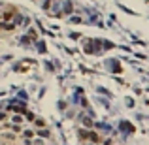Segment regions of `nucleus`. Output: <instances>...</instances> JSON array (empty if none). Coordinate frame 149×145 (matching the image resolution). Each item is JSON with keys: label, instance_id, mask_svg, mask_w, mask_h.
I'll list each match as a JSON object with an SVG mask.
<instances>
[{"label": "nucleus", "instance_id": "nucleus-1", "mask_svg": "<svg viewBox=\"0 0 149 145\" xmlns=\"http://www.w3.org/2000/svg\"><path fill=\"white\" fill-rule=\"evenodd\" d=\"M0 17H2V23H9L13 17H17V9H15L13 6H6L4 11L0 13Z\"/></svg>", "mask_w": 149, "mask_h": 145}, {"label": "nucleus", "instance_id": "nucleus-2", "mask_svg": "<svg viewBox=\"0 0 149 145\" xmlns=\"http://www.w3.org/2000/svg\"><path fill=\"white\" fill-rule=\"evenodd\" d=\"M87 141H91V143H96V145H98L100 141H102V138H100L96 132H89V140H87Z\"/></svg>", "mask_w": 149, "mask_h": 145}, {"label": "nucleus", "instance_id": "nucleus-3", "mask_svg": "<svg viewBox=\"0 0 149 145\" xmlns=\"http://www.w3.org/2000/svg\"><path fill=\"white\" fill-rule=\"evenodd\" d=\"M9 109H13V111H19V113H25V111H27V108H25L23 104H19V102H15L13 106H9Z\"/></svg>", "mask_w": 149, "mask_h": 145}, {"label": "nucleus", "instance_id": "nucleus-4", "mask_svg": "<svg viewBox=\"0 0 149 145\" xmlns=\"http://www.w3.org/2000/svg\"><path fill=\"white\" fill-rule=\"evenodd\" d=\"M0 28L6 30V32H13L15 30V25L13 23H0Z\"/></svg>", "mask_w": 149, "mask_h": 145}, {"label": "nucleus", "instance_id": "nucleus-5", "mask_svg": "<svg viewBox=\"0 0 149 145\" xmlns=\"http://www.w3.org/2000/svg\"><path fill=\"white\" fill-rule=\"evenodd\" d=\"M34 136H36L34 130H23V138H25V140H30V138H34Z\"/></svg>", "mask_w": 149, "mask_h": 145}, {"label": "nucleus", "instance_id": "nucleus-6", "mask_svg": "<svg viewBox=\"0 0 149 145\" xmlns=\"http://www.w3.org/2000/svg\"><path fill=\"white\" fill-rule=\"evenodd\" d=\"M36 134H38V136H40V138H49V136H51V132L47 130V128H44V130H42V128H40V130H38Z\"/></svg>", "mask_w": 149, "mask_h": 145}, {"label": "nucleus", "instance_id": "nucleus-7", "mask_svg": "<svg viewBox=\"0 0 149 145\" xmlns=\"http://www.w3.org/2000/svg\"><path fill=\"white\" fill-rule=\"evenodd\" d=\"M77 134H79V140H83V141L89 140V130H83V128H81V130L77 132Z\"/></svg>", "mask_w": 149, "mask_h": 145}, {"label": "nucleus", "instance_id": "nucleus-8", "mask_svg": "<svg viewBox=\"0 0 149 145\" xmlns=\"http://www.w3.org/2000/svg\"><path fill=\"white\" fill-rule=\"evenodd\" d=\"M2 138H4L6 141H11V143H13V141H15V134H13V132H11V134H9V132H8V134H4V136H2Z\"/></svg>", "mask_w": 149, "mask_h": 145}, {"label": "nucleus", "instance_id": "nucleus-9", "mask_svg": "<svg viewBox=\"0 0 149 145\" xmlns=\"http://www.w3.org/2000/svg\"><path fill=\"white\" fill-rule=\"evenodd\" d=\"M34 122H36V126L45 128V121H44V119H34Z\"/></svg>", "mask_w": 149, "mask_h": 145}, {"label": "nucleus", "instance_id": "nucleus-10", "mask_svg": "<svg viewBox=\"0 0 149 145\" xmlns=\"http://www.w3.org/2000/svg\"><path fill=\"white\" fill-rule=\"evenodd\" d=\"M11 121H13L15 124H21V122H23V117H21V115H13V117H11Z\"/></svg>", "mask_w": 149, "mask_h": 145}, {"label": "nucleus", "instance_id": "nucleus-11", "mask_svg": "<svg viewBox=\"0 0 149 145\" xmlns=\"http://www.w3.org/2000/svg\"><path fill=\"white\" fill-rule=\"evenodd\" d=\"M83 124H85V126H89V128H91V126H93V121H91L89 117H85V119H83Z\"/></svg>", "mask_w": 149, "mask_h": 145}, {"label": "nucleus", "instance_id": "nucleus-12", "mask_svg": "<svg viewBox=\"0 0 149 145\" xmlns=\"http://www.w3.org/2000/svg\"><path fill=\"white\" fill-rule=\"evenodd\" d=\"M25 117H27L28 121H34V113H30V111H25Z\"/></svg>", "mask_w": 149, "mask_h": 145}, {"label": "nucleus", "instance_id": "nucleus-13", "mask_svg": "<svg viewBox=\"0 0 149 145\" xmlns=\"http://www.w3.org/2000/svg\"><path fill=\"white\" fill-rule=\"evenodd\" d=\"M8 119V113H0V121H6Z\"/></svg>", "mask_w": 149, "mask_h": 145}, {"label": "nucleus", "instance_id": "nucleus-14", "mask_svg": "<svg viewBox=\"0 0 149 145\" xmlns=\"http://www.w3.org/2000/svg\"><path fill=\"white\" fill-rule=\"evenodd\" d=\"M0 23H2V17H0Z\"/></svg>", "mask_w": 149, "mask_h": 145}, {"label": "nucleus", "instance_id": "nucleus-15", "mask_svg": "<svg viewBox=\"0 0 149 145\" xmlns=\"http://www.w3.org/2000/svg\"><path fill=\"white\" fill-rule=\"evenodd\" d=\"M11 145H13V143H11Z\"/></svg>", "mask_w": 149, "mask_h": 145}]
</instances>
